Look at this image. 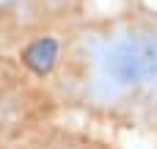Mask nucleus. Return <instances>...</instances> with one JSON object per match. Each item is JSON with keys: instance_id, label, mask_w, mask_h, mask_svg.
Instances as JSON below:
<instances>
[{"instance_id": "1", "label": "nucleus", "mask_w": 157, "mask_h": 149, "mask_svg": "<svg viewBox=\"0 0 157 149\" xmlns=\"http://www.w3.org/2000/svg\"><path fill=\"white\" fill-rule=\"evenodd\" d=\"M50 77L58 100H75L108 116L132 122L157 105V11H130L61 39V58Z\"/></svg>"}, {"instance_id": "2", "label": "nucleus", "mask_w": 157, "mask_h": 149, "mask_svg": "<svg viewBox=\"0 0 157 149\" xmlns=\"http://www.w3.org/2000/svg\"><path fill=\"white\" fill-rule=\"evenodd\" d=\"M55 97L30 77L17 58L0 53V149H17L28 135L52 124Z\"/></svg>"}, {"instance_id": "3", "label": "nucleus", "mask_w": 157, "mask_h": 149, "mask_svg": "<svg viewBox=\"0 0 157 149\" xmlns=\"http://www.w3.org/2000/svg\"><path fill=\"white\" fill-rule=\"evenodd\" d=\"M17 149H110V147L97 141V138H88L86 133H75V130H63V127H55V124H44L41 130L28 135Z\"/></svg>"}]
</instances>
